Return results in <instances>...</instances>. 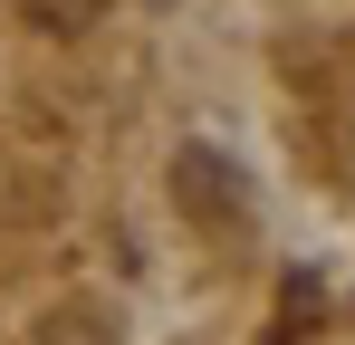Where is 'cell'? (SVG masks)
I'll return each mask as SVG.
<instances>
[{
	"mask_svg": "<svg viewBox=\"0 0 355 345\" xmlns=\"http://www.w3.org/2000/svg\"><path fill=\"white\" fill-rule=\"evenodd\" d=\"M173 192H182V211H192V221H221V211H240V182L221 172V154H211V144H192V154L173 163Z\"/></svg>",
	"mask_w": 355,
	"mask_h": 345,
	"instance_id": "1",
	"label": "cell"
},
{
	"mask_svg": "<svg viewBox=\"0 0 355 345\" xmlns=\"http://www.w3.org/2000/svg\"><path fill=\"white\" fill-rule=\"evenodd\" d=\"M49 345H106V326H87V317H67V326H49Z\"/></svg>",
	"mask_w": 355,
	"mask_h": 345,
	"instance_id": "2",
	"label": "cell"
}]
</instances>
